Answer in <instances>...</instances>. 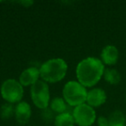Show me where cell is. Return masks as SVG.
I'll list each match as a JSON object with an SVG mask.
<instances>
[{"instance_id": "obj_1", "label": "cell", "mask_w": 126, "mask_h": 126, "mask_svg": "<svg viewBox=\"0 0 126 126\" xmlns=\"http://www.w3.org/2000/svg\"><path fill=\"white\" fill-rule=\"evenodd\" d=\"M105 72V66L101 60L87 57L82 60L76 67L78 81L85 87H92L101 79Z\"/></svg>"}, {"instance_id": "obj_2", "label": "cell", "mask_w": 126, "mask_h": 126, "mask_svg": "<svg viewBox=\"0 0 126 126\" xmlns=\"http://www.w3.org/2000/svg\"><path fill=\"white\" fill-rule=\"evenodd\" d=\"M40 77L43 81L48 83H56L65 78L67 72V64L61 58L50 59L41 66Z\"/></svg>"}, {"instance_id": "obj_3", "label": "cell", "mask_w": 126, "mask_h": 126, "mask_svg": "<svg viewBox=\"0 0 126 126\" xmlns=\"http://www.w3.org/2000/svg\"><path fill=\"white\" fill-rule=\"evenodd\" d=\"M62 95L66 103L70 106H79L86 102L87 91L79 81L71 80L63 87Z\"/></svg>"}, {"instance_id": "obj_4", "label": "cell", "mask_w": 126, "mask_h": 126, "mask_svg": "<svg viewBox=\"0 0 126 126\" xmlns=\"http://www.w3.org/2000/svg\"><path fill=\"white\" fill-rule=\"evenodd\" d=\"M1 95L7 103L18 104L23 97V87L16 79H6L1 86Z\"/></svg>"}, {"instance_id": "obj_5", "label": "cell", "mask_w": 126, "mask_h": 126, "mask_svg": "<svg viewBox=\"0 0 126 126\" xmlns=\"http://www.w3.org/2000/svg\"><path fill=\"white\" fill-rule=\"evenodd\" d=\"M31 99L34 105L39 109H47L49 105L50 94H49V87L47 82L43 80H40L31 86L30 89Z\"/></svg>"}, {"instance_id": "obj_6", "label": "cell", "mask_w": 126, "mask_h": 126, "mask_svg": "<svg viewBox=\"0 0 126 126\" xmlns=\"http://www.w3.org/2000/svg\"><path fill=\"white\" fill-rule=\"evenodd\" d=\"M73 117L75 124L79 126H91L96 121V112L92 106L83 104L74 107Z\"/></svg>"}, {"instance_id": "obj_7", "label": "cell", "mask_w": 126, "mask_h": 126, "mask_svg": "<svg viewBox=\"0 0 126 126\" xmlns=\"http://www.w3.org/2000/svg\"><path fill=\"white\" fill-rule=\"evenodd\" d=\"M106 93L101 88H93L87 92L86 103L88 105L93 107H98L104 105L106 101Z\"/></svg>"}, {"instance_id": "obj_8", "label": "cell", "mask_w": 126, "mask_h": 126, "mask_svg": "<svg viewBox=\"0 0 126 126\" xmlns=\"http://www.w3.org/2000/svg\"><path fill=\"white\" fill-rule=\"evenodd\" d=\"M15 117L17 123L24 125L30 121L31 117V107L27 102L21 101L15 107Z\"/></svg>"}, {"instance_id": "obj_9", "label": "cell", "mask_w": 126, "mask_h": 126, "mask_svg": "<svg viewBox=\"0 0 126 126\" xmlns=\"http://www.w3.org/2000/svg\"><path fill=\"white\" fill-rule=\"evenodd\" d=\"M40 70L35 67L25 69L19 76V82L23 86H32L39 80Z\"/></svg>"}, {"instance_id": "obj_10", "label": "cell", "mask_w": 126, "mask_h": 126, "mask_svg": "<svg viewBox=\"0 0 126 126\" xmlns=\"http://www.w3.org/2000/svg\"><path fill=\"white\" fill-rule=\"evenodd\" d=\"M118 49L113 45H107L101 52V61L106 65H115L118 60Z\"/></svg>"}, {"instance_id": "obj_11", "label": "cell", "mask_w": 126, "mask_h": 126, "mask_svg": "<svg viewBox=\"0 0 126 126\" xmlns=\"http://www.w3.org/2000/svg\"><path fill=\"white\" fill-rule=\"evenodd\" d=\"M75 121L73 117V114L69 112L59 114L54 118V125L55 126H74Z\"/></svg>"}, {"instance_id": "obj_12", "label": "cell", "mask_w": 126, "mask_h": 126, "mask_svg": "<svg viewBox=\"0 0 126 126\" xmlns=\"http://www.w3.org/2000/svg\"><path fill=\"white\" fill-rule=\"evenodd\" d=\"M104 79L110 85H117L121 81V74L117 70L114 68L105 69Z\"/></svg>"}, {"instance_id": "obj_13", "label": "cell", "mask_w": 126, "mask_h": 126, "mask_svg": "<svg viewBox=\"0 0 126 126\" xmlns=\"http://www.w3.org/2000/svg\"><path fill=\"white\" fill-rule=\"evenodd\" d=\"M109 120V126H126L125 116L120 110H115L110 113Z\"/></svg>"}, {"instance_id": "obj_14", "label": "cell", "mask_w": 126, "mask_h": 126, "mask_svg": "<svg viewBox=\"0 0 126 126\" xmlns=\"http://www.w3.org/2000/svg\"><path fill=\"white\" fill-rule=\"evenodd\" d=\"M67 103L63 98H60V97H57V98H54L52 99L50 103V109L55 113L61 114L64 113V112H67Z\"/></svg>"}, {"instance_id": "obj_15", "label": "cell", "mask_w": 126, "mask_h": 126, "mask_svg": "<svg viewBox=\"0 0 126 126\" xmlns=\"http://www.w3.org/2000/svg\"><path fill=\"white\" fill-rule=\"evenodd\" d=\"M15 114V107L12 104H4L0 110V116L3 119H9Z\"/></svg>"}, {"instance_id": "obj_16", "label": "cell", "mask_w": 126, "mask_h": 126, "mask_svg": "<svg viewBox=\"0 0 126 126\" xmlns=\"http://www.w3.org/2000/svg\"><path fill=\"white\" fill-rule=\"evenodd\" d=\"M42 117L44 120L46 121H50L51 119L53 118V110L51 109H44L42 110Z\"/></svg>"}, {"instance_id": "obj_17", "label": "cell", "mask_w": 126, "mask_h": 126, "mask_svg": "<svg viewBox=\"0 0 126 126\" xmlns=\"http://www.w3.org/2000/svg\"><path fill=\"white\" fill-rule=\"evenodd\" d=\"M98 123V126H109V120L108 118H106L105 117H99L97 120Z\"/></svg>"}, {"instance_id": "obj_18", "label": "cell", "mask_w": 126, "mask_h": 126, "mask_svg": "<svg viewBox=\"0 0 126 126\" xmlns=\"http://www.w3.org/2000/svg\"><path fill=\"white\" fill-rule=\"evenodd\" d=\"M125 100H126V94H125Z\"/></svg>"}, {"instance_id": "obj_19", "label": "cell", "mask_w": 126, "mask_h": 126, "mask_svg": "<svg viewBox=\"0 0 126 126\" xmlns=\"http://www.w3.org/2000/svg\"><path fill=\"white\" fill-rule=\"evenodd\" d=\"M125 118H126V115H125Z\"/></svg>"}]
</instances>
